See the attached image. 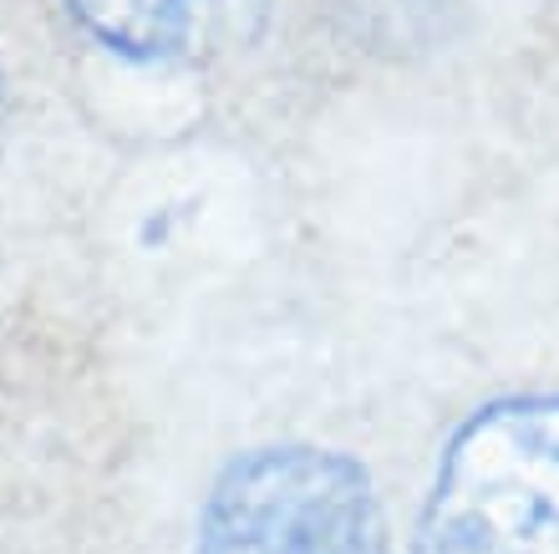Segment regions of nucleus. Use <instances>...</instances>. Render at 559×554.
<instances>
[{
  "instance_id": "1",
  "label": "nucleus",
  "mask_w": 559,
  "mask_h": 554,
  "mask_svg": "<svg viewBox=\"0 0 559 554\" xmlns=\"http://www.w3.org/2000/svg\"><path fill=\"white\" fill-rule=\"evenodd\" d=\"M417 554H559V397L499 402L457 433Z\"/></svg>"
},
{
  "instance_id": "2",
  "label": "nucleus",
  "mask_w": 559,
  "mask_h": 554,
  "mask_svg": "<svg viewBox=\"0 0 559 554\" xmlns=\"http://www.w3.org/2000/svg\"><path fill=\"white\" fill-rule=\"evenodd\" d=\"M199 554H382V519L352 458L270 448L224 473Z\"/></svg>"
},
{
  "instance_id": "3",
  "label": "nucleus",
  "mask_w": 559,
  "mask_h": 554,
  "mask_svg": "<svg viewBox=\"0 0 559 554\" xmlns=\"http://www.w3.org/2000/svg\"><path fill=\"white\" fill-rule=\"evenodd\" d=\"M67 11L92 42L122 57H174L204 36H229L260 0H67Z\"/></svg>"
}]
</instances>
